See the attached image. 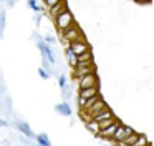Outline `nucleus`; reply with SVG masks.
<instances>
[{
  "instance_id": "obj_1",
  "label": "nucleus",
  "mask_w": 154,
  "mask_h": 146,
  "mask_svg": "<svg viewBox=\"0 0 154 146\" xmlns=\"http://www.w3.org/2000/svg\"><path fill=\"white\" fill-rule=\"evenodd\" d=\"M53 23H55V27L58 28V32H63V30H66L68 27H71L75 23V18H73V13L70 12V8L68 7H65V8H61L60 12L55 15V18H53Z\"/></svg>"
},
{
  "instance_id": "obj_2",
  "label": "nucleus",
  "mask_w": 154,
  "mask_h": 146,
  "mask_svg": "<svg viewBox=\"0 0 154 146\" xmlns=\"http://www.w3.org/2000/svg\"><path fill=\"white\" fill-rule=\"evenodd\" d=\"M60 35L63 36L65 42H85V40H86L83 35V32H81V28L78 27V23H73L71 27H68V28L63 30Z\"/></svg>"
},
{
  "instance_id": "obj_3",
  "label": "nucleus",
  "mask_w": 154,
  "mask_h": 146,
  "mask_svg": "<svg viewBox=\"0 0 154 146\" xmlns=\"http://www.w3.org/2000/svg\"><path fill=\"white\" fill-rule=\"evenodd\" d=\"M96 71V65H94L93 60H88V62H78L76 66L73 68V76L78 78L81 75H88V73H94Z\"/></svg>"
},
{
  "instance_id": "obj_4",
  "label": "nucleus",
  "mask_w": 154,
  "mask_h": 146,
  "mask_svg": "<svg viewBox=\"0 0 154 146\" xmlns=\"http://www.w3.org/2000/svg\"><path fill=\"white\" fill-rule=\"evenodd\" d=\"M100 80L96 76V71L94 73H88V75H81L78 76V86L80 88H90V86H98Z\"/></svg>"
},
{
  "instance_id": "obj_5",
  "label": "nucleus",
  "mask_w": 154,
  "mask_h": 146,
  "mask_svg": "<svg viewBox=\"0 0 154 146\" xmlns=\"http://www.w3.org/2000/svg\"><path fill=\"white\" fill-rule=\"evenodd\" d=\"M134 129L131 128V126H126V125H118V128H116V131H114V135H113V138H111V141H123V139H126L128 136L133 133Z\"/></svg>"
},
{
  "instance_id": "obj_6",
  "label": "nucleus",
  "mask_w": 154,
  "mask_h": 146,
  "mask_svg": "<svg viewBox=\"0 0 154 146\" xmlns=\"http://www.w3.org/2000/svg\"><path fill=\"white\" fill-rule=\"evenodd\" d=\"M38 48L42 50V53H43V58L47 60L50 65H55V63H57V60H55V55H53V50L50 48V45H47L43 40H38Z\"/></svg>"
},
{
  "instance_id": "obj_7",
  "label": "nucleus",
  "mask_w": 154,
  "mask_h": 146,
  "mask_svg": "<svg viewBox=\"0 0 154 146\" xmlns=\"http://www.w3.org/2000/svg\"><path fill=\"white\" fill-rule=\"evenodd\" d=\"M118 125H119V121H118V119H114V121L111 123V125H108L106 128L100 129V131L96 133V136L104 138V139H111V138H113V135H114V131H116V128H118Z\"/></svg>"
},
{
  "instance_id": "obj_8",
  "label": "nucleus",
  "mask_w": 154,
  "mask_h": 146,
  "mask_svg": "<svg viewBox=\"0 0 154 146\" xmlns=\"http://www.w3.org/2000/svg\"><path fill=\"white\" fill-rule=\"evenodd\" d=\"M68 46L73 50L75 55H80V53L90 50V45L86 43V40H85V42H70V43H68Z\"/></svg>"
},
{
  "instance_id": "obj_9",
  "label": "nucleus",
  "mask_w": 154,
  "mask_h": 146,
  "mask_svg": "<svg viewBox=\"0 0 154 146\" xmlns=\"http://www.w3.org/2000/svg\"><path fill=\"white\" fill-rule=\"evenodd\" d=\"M96 93H100V88H98V86H90V88H80L78 98L88 100V98H91L93 95H96Z\"/></svg>"
},
{
  "instance_id": "obj_10",
  "label": "nucleus",
  "mask_w": 154,
  "mask_h": 146,
  "mask_svg": "<svg viewBox=\"0 0 154 146\" xmlns=\"http://www.w3.org/2000/svg\"><path fill=\"white\" fill-rule=\"evenodd\" d=\"M17 128H18V131L23 133L27 138H35V135H33V131H32V128L28 126V123H25V121H17Z\"/></svg>"
},
{
  "instance_id": "obj_11",
  "label": "nucleus",
  "mask_w": 154,
  "mask_h": 146,
  "mask_svg": "<svg viewBox=\"0 0 154 146\" xmlns=\"http://www.w3.org/2000/svg\"><path fill=\"white\" fill-rule=\"evenodd\" d=\"M113 116H114L113 111H111L109 108H106V110H103V111L93 115V116H91V119H94V121H101V119H108V118H113Z\"/></svg>"
},
{
  "instance_id": "obj_12",
  "label": "nucleus",
  "mask_w": 154,
  "mask_h": 146,
  "mask_svg": "<svg viewBox=\"0 0 154 146\" xmlns=\"http://www.w3.org/2000/svg\"><path fill=\"white\" fill-rule=\"evenodd\" d=\"M65 7H68V3L65 2V0H61V2H58L57 5H53L51 8H48V15H50L51 18H55V15H57L61 8H65Z\"/></svg>"
},
{
  "instance_id": "obj_13",
  "label": "nucleus",
  "mask_w": 154,
  "mask_h": 146,
  "mask_svg": "<svg viewBox=\"0 0 154 146\" xmlns=\"http://www.w3.org/2000/svg\"><path fill=\"white\" fill-rule=\"evenodd\" d=\"M57 111L60 113V115H63V116H71V108H70V105H68L66 101L57 105Z\"/></svg>"
},
{
  "instance_id": "obj_14",
  "label": "nucleus",
  "mask_w": 154,
  "mask_h": 146,
  "mask_svg": "<svg viewBox=\"0 0 154 146\" xmlns=\"http://www.w3.org/2000/svg\"><path fill=\"white\" fill-rule=\"evenodd\" d=\"M66 60H68V65L71 66V68H75L76 66V55L73 53V50L70 48V46H66Z\"/></svg>"
},
{
  "instance_id": "obj_15",
  "label": "nucleus",
  "mask_w": 154,
  "mask_h": 146,
  "mask_svg": "<svg viewBox=\"0 0 154 146\" xmlns=\"http://www.w3.org/2000/svg\"><path fill=\"white\" fill-rule=\"evenodd\" d=\"M35 139H37V144H38V146H51L50 139L47 138V135H45V133L37 135V136H35Z\"/></svg>"
},
{
  "instance_id": "obj_16",
  "label": "nucleus",
  "mask_w": 154,
  "mask_h": 146,
  "mask_svg": "<svg viewBox=\"0 0 154 146\" xmlns=\"http://www.w3.org/2000/svg\"><path fill=\"white\" fill-rule=\"evenodd\" d=\"M88 60H93V53H91V48L86 50V52L76 55V62H88Z\"/></svg>"
},
{
  "instance_id": "obj_17",
  "label": "nucleus",
  "mask_w": 154,
  "mask_h": 146,
  "mask_svg": "<svg viewBox=\"0 0 154 146\" xmlns=\"http://www.w3.org/2000/svg\"><path fill=\"white\" fill-rule=\"evenodd\" d=\"M86 123V128L90 129L91 133H94V135H96L98 131H100V125H98V121H94V119H88V121H85Z\"/></svg>"
},
{
  "instance_id": "obj_18",
  "label": "nucleus",
  "mask_w": 154,
  "mask_h": 146,
  "mask_svg": "<svg viewBox=\"0 0 154 146\" xmlns=\"http://www.w3.org/2000/svg\"><path fill=\"white\" fill-rule=\"evenodd\" d=\"M137 136H139V133L133 131V133H131V135L128 136L126 139H123V141H121V143H123L124 146H131V144H133V143H134V141H136V139H137Z\"/></svg>"
},
{
  "instance_id": "obj_19",
  "label": "nucleus",
  "mask_w": 154,
  "mask_h": 146,
  "mask_svg": "<svg viewBox=\"0 0 154 146\" xmlns=\"http://www.w3.org/2000/svg\"><path fill=\"white\" fill-rule=\"evenodd\" d=\"M4 30H5V15H4V12H2L0 13V38L4 35Z\"/></svg>"
},
{
  "instance_id": "obj_20",
  "label": "nucleus",
  "mask_w": 154,
  "mask_h": 146,
  "mask_svg": "<svg viewBox=\"0 0 154 146\" xmlns=\"http://www.w3.org/2000/svg\"><path fill=\"white\" fill-rule=\"evenodd\" d=\"M28 5H30V8L33 10V12H42V8H40V5H38L35 0H28Z\"/></svg>"
},
{
  "instance_id": "obj_21",
  "label": "nucleus",
  "mask_w": 154,
  "mask_h": 146,
  "mask_svg": "<svg viewBox=\"0 0 154 146\" xmlns=\"http://www.w3.org/2000/svg\"><path fill=\"white\" fill-rule=\"evenodd\" d=\"M43 2H45V7H47V10H48V8H51L53 5H57L58 2H61V0H43Z\"/></svg>"
},
{
  "instance_id": "obj_22",
  "label": "nucleus",
  "mask_w": 154,
  "mask_h": 146,
  "mask_svg": "<svg viewBox=\"0 0 154 146\" xmlns=\"http://www.w3.org/2000/svg\"><path fill=\"white\" fill-rule=\"evenodd\" d=\"M58 85H60L61 88H65V86H66V76H65V75H61L60 78H58Z\"/></svg>"
},
{
  "instance_id": "obj_23",
  "label": "nucleus",
  "mask_w": 154,
  "mask_h": 146,
  "mask_svg": "<svg viewBox=\"0 0 154 146\" xmlns=\"http://www.w3.org/2000/svg\"><path fill=\"white\" fill-rule=\"evenodd\" d=\"M43 42L47 43V45H51V43H55V36H51V35H47L43 38Z\"/></svg>"
},
{
  "instance_id": "obj_24",
  "label": "nucleus",
  "mask_w": 154,
  "mask_h": 146,
  "mask_svg": "<svg viewBox=\"0 0 154 146\" xmlns=\"http://www.w3.org/2000/svg\"><path fill=\"white\" fill-rule=\"evenodd\" d=\"M38 73H40V76H42V78H43V80H47V78H48V76H50V75H48V73H47V71H45V70H43V68H38Z\"/></svg>"
},
{
  "instance_id": "obj_25",
  "label": "nucleus",
  "mask_w": 154,
  "mask_h": 146,
  "mask_svg": "<svg viewBox=\"0 0 154 146\" xmlns=\"http://www.w3.org/2000/svg\"><path fill=\"white\" fill-rule=\"evenodd\" d=\"M7 125H8L7 121H4V119H0V126H7Z\"/></svg>"
},
{
  "instance_id": "obj_26",
  "label": "nucleus",
  "mask_w": 154,
  "mask_h": 146,
  "mask_svg": "<svg viewBox=\"0 0 154 146\" xmlns=\"http://www.w3.org/2000/svg\"><path fill=\"white\" fill-rule=\"evenodd\" d=\"M113 146H123V143H119V141H114V144Z\"/></svg>"
},
{
  "instance_id": "obj_27",
  "label": "nucleus",
  "mask_w": 154,
  "mask_h": 146,
  "mask_svg": "<svg viewBox=\"0 0 154 146\" xmlns=\"http://www.w3.org/2000/svg\"><path fill=\"white\" fill-rule=\"evenodd\" d=\"M7 5H8V7H14V2H12V0H8V2H7Z\"/></svg>"
},
{
  "instance_id": "obj_28",
  "label": "nucleus",
  "mask_w": 154,
  "mask_h": 146,
  "mask_svg": "<svg viewBox=\"0 0 154 146\" xmlns=\"http://www.w3.org/2000/svg\"><path fill=\"white\" fill-rule=\"evenodd\" d=\"M33 146H38V144H33Z\"/></svg>"
}]
</instances>
